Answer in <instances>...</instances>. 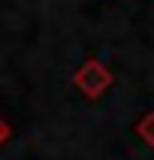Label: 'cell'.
Segmentation results:
<instances>
[{
	"instance_id": "obj_1",
	"label": "cell",
	"mask_w": 154,
	"mask_h": 160,
	"mask_svg": "<svg viewBox=\"0 0 154 160\" xmlns=\"http://www.w3.org/2000/svg\"><path fill=\"white\" fill-rule=\"evenodd\" d=\"M6 136H9V127L3 124V121H0V142H3V139H6Z\"/></svg>"
}]
</instances>
